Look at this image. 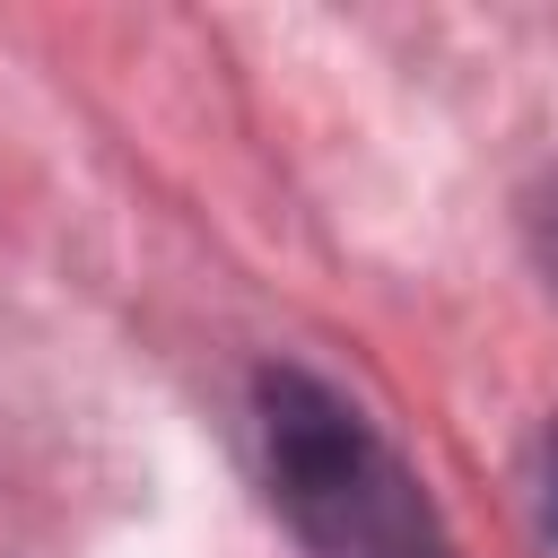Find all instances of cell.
<instances>
[{
	"instance_id": "7a4b0ae2",
	"label": "cell",
	"mask_w": 558,
	"mask_h": 558,
	"mask_svg": "<svg viewBox=\"0 0 558 558\" xmlns=\"http://www.w3.org/2000/svg\"><path fill=\"white\" fill-rule=\"evenodd\" d=\"M549 532H558V471H549Z\"/></svg>"
},
{
	"instance_id": "6da1fadb",
	"label": "cell",
	"mask_w": 558,
	"mask_h": 558,
	"mask_svg": "<svg viewBox=\"0 0 558 558\" xmlns=\"http://www.w3.org/2000/svg\"><path fill=\"white\" fill-rule=\"evenodd\" d=\"M262 462L314 558H453L418 471L314 375H262Z\"/></svg>"
}]
</instances>
